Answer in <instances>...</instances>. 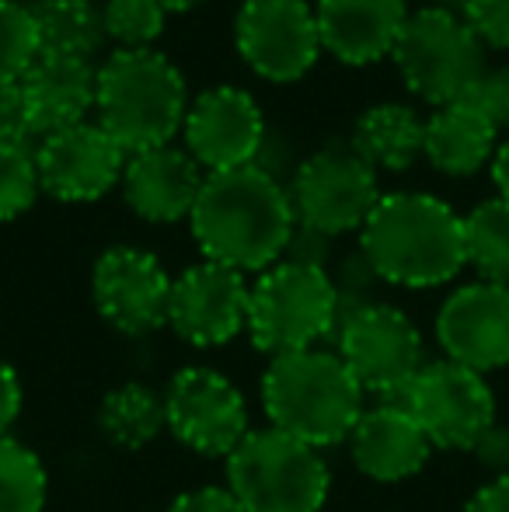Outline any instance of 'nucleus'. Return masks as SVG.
Returning <instances> with one entry per match:
<instances>
[{"mask_svg":"<svg viewBox=\"0 0 509 512\" xmlns=\"http://www.w3.org/2000/svg\"><path fill=\"white\" fill-rule=\"evenodd\" d=\"M189 227L206 262L227 265L241 276H258L269 265L283 262L297 216L286 185L248 164L238 171L206 175L189 213Z\"/></svg>","mask_w":509,"mask_h":512,"instance_id":"nucleus-1","label":"nucleus"},{"mask_svg":"<svg viewBox=\"0 0 509 512\" xmlns=\"http://www.w3.org/2000/svg\"><path fill=\"white\" fill-rule=\"evenodd\" d=\"M360 251L381 283L433 290L468 265L464 220L429 192H387L360 230Z\"/></svg>","mask_w":509,"mask_h":512,"instance_id":"nucleus-2","label":"nucleus"},{"mask_svg":"<svg viewBox=\"0 0 509 512\" xmlns=\"http://www.w3.org/2000/svg\"><path fill=\"white\" fill-rule=\"evenodd\" d=\"M189 102L182 70L157 49H116L98 67L95 122L126 157L175 143Z\"/></svg>","mask_w":509,"mask_h":512,"instance_id":"nucleus-3","label":"nucleus"},{"mask_svg":"<svg viewBox=\"0 0 509 512\" xmlns=\"http://www.w3.org/2000/svg\"><path fill=\"white\" fill-rule=\"evenodd\" d=\"M363 398L367 394L332 349L276 356L262 377L269 425L314 450L346 443L363 415Z\"/></svg>","mask_w":509,"mask_h":512,"instance_id":"nucleus-4","label":"nucleus"},{"mask_svg":"<svg viewBox=\"0 0 509 512\" xmlns=\"http://www.w3.org/2000/svg\"><path fill=\"white\" fill-rule=\"evenodd\" d=\"M339 328V293L328 269L276 262L258 272L248 300V338L265 356L318 349Z\"/></svg>","mask_w":509,"mask_h":512,"instance_id":"nucleus-5","label":"nucleus"},{"mask_svg":"<svg viewBox=\"0 0 509 512\" xmlns=\"http://www.w3.org/2000/svg\"><path fill=\"white\" fill-rule=\"evenodd\" d=\"M227 492L245 512H321L332 471L314 446L272 429H252L227 457Z\"/></svg>","mask_w":509,"mask_h":512,"instance_id":"nucleus-6","label":"nucleus"},{"mask_svg":"<svg viewBox=\"0 0 509 512\" xmlns=\"http://www.w3.org/2000/svg\"><path fill=\"white\" fill-rule=\"evenodd\" d=\"M391 60L408 95L433 108L464 102L489 70L482 42L471 35L461 14L433 4L408 14Z\"/></svg>","mask_w":509,"mask_h":512,"instance_id":"nucleus-7","label":"nucleus"},{"mask_svg":"<svg viewBox=\"0 0 509 512\" xmlns=\"http://www.w3.org/2000/svg\"><path fill=\"white\" fill-rule=\"evenodd\" d=\"M286 192L300 227L325 237L360 234L384 196L381 175L349 143H328L297 161Z\"/></svg>","mask_w":509,"mask_h":512,"instance_id":"nucleus-8","label":"nucleus"},{"mask_svg":"<svg viewBox=\"0 0 509 512\" xmlns=\"http://www.w3.org/2000/svg\"><path fill=\"white\" fill-rule=\"evenodd\" d=\"M335 352L349 366L363 394L398 401L426 366L422 335L415 321L394 304H363L335 328Z\"/></svg>","mask_w":509,"mask_h":512,"instance_id":"nucleus-9","label":"nucleus"},{"mask_svg":"<svg viewBox=\"0 0 509 512\" xmlns=\"http://www.w3.org/2000/svg\"><path fill=\"white\" fill-rule=\"evenodd\" d=\"M234 46L245 67L269 84L304 81L325 53L307 0H245L234 18Z\"/></svg>","mask_w":509,"mask_h":512,"instance_id":"nucleus-10","label":"nucleus"},{"mask_svg":"<svg viewBox=\"0 0 509 512\" xmlns=\"http://www.w3.org/2000/svg\"><path fill=\"white\" fill-rule=\"evenodd\" d=\"M398 401L440 450L471 453V446L496 425V398L489 380L450 359L422 366Z\"/></svg>","mask_w":509,"mask_h":512,"instance_id":"nucleus-11","label":"nucleus"},{"mask_svg":"<svg viewBox=\"0 0 509 512\" xmlns=\"http://www.w3.org/2000/svg\"><path fill=\"white\" fill-rule=\"evenodd\" d=\"M164 422L192 453L224 460L252 432L245 394L210 366H185L171 377L164 391Z\"/></svg>","mask_w":509,"mask_h":512,"instance_id":"nucleus-12","label":"nucleus"},{"mask_svg":"<svg viewBox=\"0 0 509 512\" xmlns=\"http://www.w3.org/2000/svg\"><path fill=\"white\" fill-rule=\"evenodd\" d=\"M269 136L262 108L245 88L217 84L189 102L182 122L185 150L196 157L206 175L238 171L258 161Z\"/></svg>","mask_w":509,"mask_h":512,"instance_id":"nucleus-13","label":"nucleus"},{"mask_svg":"<svg viewBox=\"0 0 509 512\" xmlns=\"http://www.w3.org/2000/svg\"><path fill=\"white\" fill-rule=\"evenodd\" d=\"M91 297L109 328L123 335H150L168 324L171 276L154 251L116 244L98 255Z\"/></svg>","mask_w":509,"mask_h":512,"instance_id":"nucleus-14","label":"nucleus"},{"mask_svg":"<svg viewBox=\"0 0 509 512\" xmlns=\"http://www.w3.org/2000/svg\"><path fill=\"white\" fill-rule=\"evenodd\" d=\"M248 300V276L203 258L171 279L168 328L196 349H217L248 328Z\"/></svg>","mask_w":509,"mask_h":512,"instance_id":"nucleus-15","label":"nucleus"},{"mask_svg":"<svg viewBox=\"0 0 509 512\" xmlns=\"http://www.w3.org/2000/svg\"><path fill=\"white\" fill-rule=\"evenodd\" d=\"M39 185L60 203H98L126 171V150L98 122H81L35 143Z\"/></svg>","mask_w":509,"mask_h":512,"instance_id":"nucleus-16","label":"nucleus"},{"mask_svg":"<svg viewBox=\"0 0 509 512\" xmlns=\"http://www.w3.org/2000/svg\"><path fill=\"white\" fill-rule=\"evenodd\" d=\"M436 342L443 359L482 377L509 366V286L475 279L450 293L436 314Z\"/></svg>","mask_w":509,"mask_h":512,"instance_id":"nucleus-17","label":"nucleus"},{"mask_svg":"<svg viewBox=\"0 0 509 512\" xmlns=\"http://www.w3.org/2000/svg\"><path fill=\"white\" fill-rule=\"evenodd\" d=\"M346 443L356 471L367 474L370 481H381V485L415 478L436 450L401 401H381L374 408H363L360 422L353 425Z\"/></svg>","mask_w":509,"mask_h":512,"instance_id":"nucleus-18","label":"nucleus"},{"mask_svg":"<svg viewBox=\"0 0 509 512\" xmlns=\"http://www.w3.org/2000/svg\"><path fill=\"white\" fill-rule=\"evenodd\" d=\"M408 0H318L321 46L346 67H374L391 60L408 21Z\"/></svg>","mask_w":509,"mask_h":512,"instance_id":"nucleus-19","label":"nucleus"},{"mask_svg":"<svg viewBox=\"0 0 509 512\" xmlns=\"http://www.w3.org/2000/svg\"><path fill=\"white\" fill-rule=\"evenodd\" d=\"M206 171L185 147H154L143 154L126 157L123 171V199L140 220L147 223H178L189 220Z\"/></svg>","mask_w":509,"mask_h":512,"instance_id":"nucleus-20","label":"nucleus"},{"mask_svg":"<svg viewBox=\"0 0 509 512\" xmlns=\"http://www.w3.org/2000/svg\"><path fill=\"white\" fill-rule=\"evenodd\" d=\"M18 84L39 140L42 136L63 133L70 126H81L95 112L98 67L88 60L35 56V63L28 67V74Z\"/></svg>","mask_w":509,"mask_h":512,"instance_id":"nucleus-21","label":"nucleus"},{"mask_svg":"<svg viewBox=\"0 0 509 512\" xmlns=\"http://www.w3.org/2000/svg\"><path fill=\"white\" fill-rule=\"evenodd\" d=\"M499 133L471 102H454L433 108L426 119L422 157L447 178H471L489 168L499 147Z\"/></svg>","mask_w":509,"mask_h":512,"instance_id":"nucleus-22","label":"nucleus"},{"mask_svg":"<svg viewBox=\"0 0 509 512\" xmlns=\"http://www.w3.org/2000/svg\"><path fill=\"white\" fill-rule=\"evenodd\" d=\"M426 143V119L405 102H381L353 122L349 147L381 175H401L415 168Z\"/></svg>","mask_w":509,"mask_h":512,"instance_id":"nucleus-23","label":"nucleus"},{"mask_svg":"<svg viewBox=\"0 0 509 512\" xmlns=\"http://www.w3.org/2000/svg\"><path fill=\"white\" fill-rule=\"evenodd\" d=\"M35 28L39 56H60V60H88L105 46L102 7L91 0H35L28 4Z\"/></svg>","mask_w":509,"mask_h":512,"instance_id":"nucleus-24","label":"nucleus"},{"mask_svg":"<svg viewBox=\"0 0 509 512\" xmlns=\"http://www.w3.org/2000/svg\"><path fill=\"white\" fill-rule=\"evenodd\" d=\"M98 429L112 446L123 450H143L164 429V394H157L147 384H123L109 391L98 408Z\"/></svg>","mask_w":509,"mask_h":512,"instance_id":"nucleus-25","label":"nucleus"},{"mask_svg":"<svg viewBox=\"0 0 509 512\" xmlns=\"http://www.w3.org/2000/svg\"><path fill=\"white\" fill-rule=\"evenodd\" d=\"M464 220V258L485 283L509 286V203L485 199Z\"/></svg>","mask_w":509,"mask_h":512,"instance_id":"nucleus-26","label":"nucleus"},{"mask_svg":"<svg viewBox=\"0 0 509 512\" xmlns=\"http://www.w3.org/2000/svg\"><path fill=\"white\" fill-rule=\"evenodd\" d=\"M49 499V474L32 446L0 436V512H42Z\"/></svg>","mask_w":509,"mask_h":512,"instance_id":"nucleus-27","label":"nucleus"},{"mask_svg":"<svg viewBox=\"0 0 509 512\" xmlns=\"http://www.w3.org/2000/svg\"><path fill=\"white\" fill-rule=\"evenodd\" d=\"M164 25L168 11L157 0H105L102 7L105 42H116L119 49H154Z\"/></svg>","mask_w":509,"mask_h":512,"instance_id":"nucleus-28","label":"nucleus"},{"mask_svg":"<svg viewBox=\"0 0 509 512\" xmlns=\"http://www.w3.org/2000/svg\"><path fill=\"white\" fill-rule=\"evenodd\" d=\"M42 196L35 147H0V223L25 216Z\"/></svg>","mask_w":509,"mask_h":512,"instance_id":"nucleus-29","label":"nucleus"},{"mask_svg":"<svg viewBox=\"0 0 509 512\" xmlns=\"http://www.w3.org/2000/svg\"><path fill=\"white\" fill-rule=\"evenodd\" d=\"M39 56L32 14L18 0H0V88L18 84Z\"/></svg>","mask_w":509,"mask_h":512,"instance_id":"nucleus-30","label":"nucleus"},{"mask_svg":"<svg viewBox=\"0 0 509 512\" xmlns=\"http://www.w3.org/2000/svg\"><path fill=\"white\" fill-rule=\"evenodd\" d=\"M461 21L471 28L485 53H506L509 49V0H468Z\"/></svg>","mask_w":509,"mask_h":512,"instance_id":"nucleus-31","label":"nucleus"},{"mask_svg":"<svg viewBox=\"0 0 509 512\" xmlns=\"http://www.w3.org/2000/svg\"><path fill=\"white\" fill-rule=\"evenodd\" d=\"M464 102H471L485 119L492 122L496 133H509V63L506 67H489L478 77L475 91Z\"/></svg>","mask_w":509,"mask_h":512,"instance_id":"nucleus-32","label":"nucleus"},{"mask_svg":"<svg viewBox=\"0 0 509 512\" xmlns=\"http://www.w3.org/2000/svg\"><path fill=\"white\" fill-rule=\"evenodd\" d=\"M35 143L39 136H35L21 84H7L0 88V147H35Z\"/></svg>","mask_w":509,"mask_h":512,"instance_id":"nucleus-33","label":"nucleus"},{"mask_svg":"<svg viewBox=\"0 0 509 512\" xmlns=\"http://www.w3.org/2000/svg\"><path fill=\"white\" fill-rule=\"evenodd\" d=\"M328 255H332V237L318 234V230H307L297 223L290 244H286V262H300V265H318L328 269Z\"/></svg>","mask_w":509,"mask_h":512,"instance_id":"nucleus-34","label":"nucleus"},{"mask_svg":"<svg viewBox=\"0 0 509 512\" xmlns=\"http://www.w3.org/2000/svg\"><path fill=\"white\" fill-rule=\"evenodd\" d=\"M471 457H475L485 471L496 474V478L509 474V425H503V422L492 425V429L471 446Z\"/></svg>","mask_w":509,"mask_h":512,"instance_id":"nucleus-35","label":"nucleus"},{"mask_svg":"<svg viewBox=\"0 0 509 512\" xmlns=\"http://www.w3.org/2000/svg\"><path fill=\"white\" fill-rule=\"evenodd\" d=\"M168 512H245V509H241V502L227 488H192V492L178 495L168 506Z\"/></svg>","mask_w":509,"mask_h":512,"instance_id":"nucleus-36","label":"nucleus"},{"mask_svg":"<svg viewBox=\"0 0 509 512\" xmlns=\"http://www.w3.org/2000/svg\"><path fill=\"white\" fill-rule=\"evenodd\" d=\"M21 415V380L11 363L0 359V436H11V425Z\"/></svg>","mask_w":509,"mask_h":512,"instance_id":"nucleus-37","label":"nucleus"},{"mask_svg":"<svg viewBox=\"0 0 509 512\" xmlns=\"http://www.w3.org/2000/svg\"><path fill=\"white\" fill-rule=\"evenodd\" d=\"M464 512H509V474L492 478L468 499Z\"/></svg>","mask_w":509,"mask_h":512,"instance_id":"nucleus-38","label":"nucleus"},{"mask_svg":"<svg viewBox=\"0 0 509 512\" xmlns=\"http://www.w3.org/2000/svg\"><path fill=\"white\" fill-rule=\"evenodd\" d=\"M489 175H492V185H496L499 199L509 203V140L496 147V154H492V161H489Z\"/></svg>","mask_w":509,"mask_h":512,"instance_id":"nucleus-39","label":"nucleus"},{"mask_svg":"<svg viewBox=\"0 0 509 512\" xmlns=\"http://www.w3.org/2000/svg\"><path fill=\"white\" fill-rule=\"evenodd\" d=\"M157 4L168 14H189V11H196L199 4H206V0H157Z\"/></svg>","mask_w":509,"mask_h":512,"instance_id":"nucleus-40","label":"nucleus"},{"mask_svg":"<svg viewBox=\"0 0 509 512\" xmlns=\"http://www.w3.org/2000/svg\"><path fill=\"white\" fill-rule=\"evenodd\" d=\"M464 4H468V0H433V7H443V11H450V14H461Z\"/></svg>","mask_w":509,"mask_h":512,"instance_id":"nucleus-41","label":"nucleus"}]
</instances>
